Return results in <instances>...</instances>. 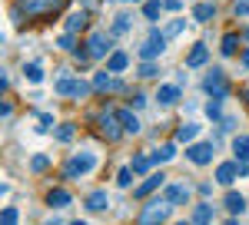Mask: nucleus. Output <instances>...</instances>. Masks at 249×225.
I'll use <instances>...</instances> for the list:
<instances>
[{
	"label": "nucleus",
	"mask_w": 249,
	"mask_h": 225,
	"mask_svg": "<svg viewBox=\"0 0 249 225\" xmlns=\"http://www.w3.org/2000/svg\"><path fill=\"white\" fill-rule=\"evenodd\" d=\"M236 176H239V159H236V162H223V166H216V182H219V186H232Z\"/></svg>",
	"instance_id": "15"
},
{
	"label": "nucleus",
	"mask_w": 249,
	"mask_h": 225,
	"mask_svg": "<svg viewBox=\"0 0 249 225\" xmlns=\"http://www.w3.org/2000/svg\"><path fill=\"white\" fill-rule=\"evenodd\" d=\"M126 3H140V0H126Z\"/></svg>",
	"instance_id": "47"
},
{
	"label": "nucleus",
	"mask_w": 249,
	"mask_h": 225,
	"mask_svg": "<svg viewBox=\"0 0 249 225\" xmlns=\"http://www.w3.org/2000/svg\"><path fill=\"white\" fill-rule=\"evenodd\" d=\"M93 169H96V156L93 152H77L73 159H67L63 176H67V179H83V176H90Z\"/></svg>",
	"instance_id": "2"
},
{
	"label": "nucleus",
	"mask_w": 249,
	"mask_h": 225,
	"mask_svg": "<svg viewBox=\"0 0 249 225\" xmlns=\"http://www.w3.org/2000/svg\"><path fill=\"white\" fill-rule=\"evenodd\" d=\"M130 106H133V110H143V106H146L143 93H133V96H130Z\"/></svg>",
	"instance_id": "41"
},
{
	"label": "nucleus",
	"mask_w": 249,
	"mask_h": 225,
	"mask_svg": "<svg viewBox=\"0 0 249 225\" xmlns=\"http://www.w3.org/2000/svg\"><path fill=\"white\" fill-rule=\"evenodd\" d=\"M60 50H77V33H73V30H67V33L60 37Z\"/></svg>",
	"instance_id": "36"
},
{
	"label": "nucleus",
	"mask_w": 249,
	"mask_h": 225,
	"mask_svg": "<svg viewBox=\"0 0 249 225\" xmlns=\"http://www.w3.org/2000/svg\"><path fill=\"white\" fill-rule=\"evenodd\" d=\"M67 7V0H20L17 10H23L27 17H50V14H60Z\"/></svg>",
	"instance_id": "3"
},
{
	"label": "nucleus",
	"mask_w": 249,
	"mask_h": 225,
	"mask_svg": "<svg viewBox=\"0 0 249 225\" xmlns=\"http://www.w3.org/2000/svg\"><path fill=\"white\" fill-rule=\"evenodd\" d=\"M153 156H156V166H163V162H170L173 156H176V146H173V143H166V146H160Z\"/></svg>",
	"instance_id": "31"
},
{
	"label": "nucleus",
	"mask_w": 249,
	"mask_h": 225,
	"mask_svg": "<svg viewBox=\"0 0 249 225\" xmlns=\"http://www.w3.org/2000/svg\"><path fill=\"white\" fill-rule=\"evenodd\" d=\"M93 90H96V93H123L126 86H123L116 76H110V70H107V73H96L93 76Z\"/></svg>",
	"instance_id": "10"
},
{
	"label": "nucleus",
	"mask_w": 249,
	"mask_h": 225,
	"mask_svg": "<svg viewBox=\"0 0 249 225\" xmlns=\"http://www.w3.org/2000/svg\"><path fill=\"white\" fill-rule=\"evenodd\" d=\"M216 219V209L210 206V202H203V206H196L190 212V222H196V225H203V222H213Z\"/></svg>",
	"instance_id": "19"
},
{
	"label": "nucleus",
	"mask_w": 249,
	"mask_h": 225,
	"mask_svg": "<svg viewBox=\"0 0 249 225\" xmlns=\"http://www.w3.org/2000/svg\"><path fill=\"white\" fill-rule=\"evenodd\" d=\"M170 212H173V202L170 199H153V202H146V206L140 209V222L143 225H156V222H166L170 219Z\"/></svg>",
	"instance_id": "1"
},
{
	"label": "nucleus",
	"mask_w": 249,
	"mask_h": 225,
	"mask_svg": "<svg viewBox=\"0 0 249 225\" xmlns=\"http://www.w3.org/2000/svg\"><path fill=\"white\" fill-rule=\"evenodd\" d=\"M133 176H136V169H133V166H130V169H120V172H116V186L126 189L130 182H133Z\"/></svg>",
	"instance_id": "35"
},
{
	"label": "nucleus",
	"mask_w": 249,
	"mask_h": 225,
	"mask_svg": "<svg viewBox=\"0 0 249 225\" xmlns=\"http://www.w3.org/2000/svg\"><path fill=\"white\" fill-rule=\"evenodd\" d=\"M223 206H226V212H230V215H243V212H246V199H243L239 192H226Z\"/></svg>",
	"instance_id": "18"
},
{
	"label": "nucleus",
	"mask_w": 249,
	"mask_h": 225,
	"mask_svg": "<svg viewBox=\"0 0 249 225\" xmlns=\"http://www.w3.org/2000/svg\"><path fill=\"white\" fill-rule=\"evenodd\" d=\"M179 99H183V90H179L176 83H166V86L156 90V103H160V106H176Z\"/></svg>",
	"instance_id": "11"
},
{
	"label": "nucleus",
	"mask_w": 249,
	"mask_h": 225,
	"mask_svg": "<svg viewBox=\"0 0 249 225\" xmlns=\"http://www.w3.org/2000/svg\"><path fill=\"white\" fill-rule=\"evenodd\" d=\"M232 152H236V159H246L249 162V136H236L232 139Z\"/></svg>",
	"instance_id": "29"
},
{
	"label": "nucleus",
	"mask_w": 249,
	"mask_h": 225,
	"mask_svg": "<svg viewBox=\"0 0 249 225\" xmlns=\"http://www.w3.org/2000/svg\"><path fill=\"white\" fill-rule=\"evenodd\" d=\"M232 14H236V17H249V0H236Z\"/></svg>",
	"instance_id": "40"
},
{
	"label": "nucleus",
	"mask_w": 249,
	"mask_h": 225,
	"mask_svg": "<svg viewBox=\"0 0 249 225\" xmlns=\"http://www.w3.org/2000/svg\"><path fill=\"white\" fill-rule=\"evenodd\" d=\"M80 3H83V7H87V10H96V7H100V3H103V0H80Z\"/></svg>",
	"instance_id": "43"
},
{
	"label": "nucleus",
	"mask_w": 249,
	"mask_h": 225,
	"mask_svg": "<svg viewBox=\"0 0 249 225\" xmlns=\"http://www.w3.org/2000/svg\"><path fill=\"white\" fill-rule=\"evenodd\" d=\"M213 17H216V3H206V0H203V3H196V7H193V20L206 23V20H213Z\"/></svg>",
	"instance_id": "21"
},
{
	"label": "nucleus",
	"mask_w": 249,
	"mask_h": 225,
	"mask_svg": "<svg viewBox=\"0 0 249 225\" xmlns=\"http://www.w3.org/2000/svg\"><path fill=\"white\" fill-rule=\"evenodd\" d=\"M87 20H90V10L83 7V10H77V14H70V17H67V30H73V33H77L80 27H87Z\"/></svg>",
	"instance_id": "23"
},
{
	"label": "nucleus",
	"mask_w": 249,
	"mask_h": 225,
	"mask_svg": "<svg viewBox=\"0 0 249 225\" xmlns=\"http://www.w3.org/2000/svg\"><path fill=\"white\" fill-rule=\"evenodd\" d=\"M100 129H103V136H107L110 143H113V139H120V136L126 132L116 112H100Z\"/></svg>",
	"instance_id": "9"
},
{
	"label": "nucleus",
	"mask_w": 249,
	"mask_h": 225,
	"mask_svg": "<svg viewBox=\"0 0 249 225\" xmlns=\"http://www.w3.org/2000/svg\"><path fill=\"white\" fill-rule=\"evenodd\" d=\"M183 30H186V20H173V23H166L163 33H166V37H176V33H183Z\"/></svg>",
	"instance_id": "38"
},
{
	"label": "nucleus",
	"mask_w": 249,
	"mask_h": 225,
	"mask_svg": "<svg viewBox=\"0 0 249 225\" xmlns=\"http://www.w3.org/2000/svg\"><path fill=\"white\" fill-rule=\"evenodd\" d=\"M83 209H87V212H107V209H110V195H107V192H90L87 202H83Z\"/></svg>",
	"instance_id": "16"
},
{
	"label": "nucleus",
	"mask_w": 249,
	"mask_h": 225,
	"mask_svg": "<svg viewBox=\"0 0 249 225\" xmlns=\"http://www.w3.org/2000/svg\"><path fill=\"white\" fill-rule=\"evenodd\" d=\"M116 116H120V123H123L126 132H140V119L133 116V110H116Z\"/></svg>",
	"instance_id": "25"
},
{
	"label": "nucleus",
	"mask_w": 249,
	"mask_h": 225,
	"mask_svg": "<svg viewBox=\"0 0 249 225\" xmlns=\"http://www.w3.org/2000/svg\"><path fill=\"white\" fill-rule=\"evenodd\" d=\"M126 66H130V56H126V53H120V50L110 53V63H107V70H110V73H123Z\"/></svg>",
	"instance_id": "22"
},
{
	"label": "nucleus",
	"mask_w": 249,
	"mask_h": 225,
	"mask_svg": "<svg viewBox=\"0 0 249 225\" xmlns=\"http://www.w3.org/2000/svg\"><path fill=\"white\" fill-rule=\"evenodd\" d=\"M203 90L210 96H216V99H223V96L230 93V86H226V76H223V70H210L206 73V80H203Z\"/></svg>",
	"instance_id": "8"
},
{
	"label": "nucleus",
	"mask_w": 249,
	"mask_h": 225,
	"mask_svg": "<svg viewBox=\"0 0 249 225\" xmlns=\"http://www.w3.org/2000/svg\"><path fill=\"white\" fill-rule=\"evenodd\" d=\"M206 60H210V50H206V43H193V50L186 53V66H190V70H199Z\"/></svg>",
	"instance_id": "14"
},
{
	"label": "nucleus",
	"mask_w": 249,
	"mask_h": 225,
	"mask_svg": "<svg viewBox=\"0 0 249 225\" xmlns=\"http://www.w3.org/2000/svg\"><path fill=\"white\" fill-rule=\"evenodd\" d=\"M190 195H193V186H190V182H173V186H166V199H170L173 206L190 202Z\"/></svg>",
	"instance_id": "12"
},
{
	"label": "nucleus",
	"mask_w": 249,
	"mask_h": 225,
	"mask_svg": "<svg viewBox=\"0 0 249 225\" xmlns=\"http://www.w3.org/2000/svg\"><path fill=\"white\" fill-rule=\"evenodd\" d=\"M130 27H133V14H116V20H113V37H123Z\"/></svg>",
	"instance_id": "26"
},
{
	"label": "nucleus",
	"mask_w": 249,
	"mask_h": 225,
	"mask_svg": "<svg viewBox=\"0 0 249 225\" xmlns=\"http://www.w3.org/2000/svg\"><path fill=\"white\" fill-rule=\"evenodd\" d=\"M239 33H226V37H223V56H232L236 53V47H239Z\"/></svg>",
	"instance_id": "32"
},
{
	"label": "nucleus",
	"mask_w": 249,
	"mask_h": 225,
	"mask_svg": "<svg viewBox=\"0 0 249 225\" xmlns=\"http://www.w3.org/2000/svg\"><path fill=\"white\" fill-rule=\"evenodd\" d=\"M73 136H77V126H73V123H63V126L53 129V139H57V143H70Z\"/></svg>",
	"instance_id": "28"
},
{
	"label": "nucleus",
	"mask_w": 249,
	"mask_h": 225,
	"mask_svg": "<svg viewBox=\"0 0 249 225\" xmlns=\"http://www.w3.org/2000/svg\"><path fill=\"white\" fill-rule=\"evenodd\" d=\"M113 30L110 33H103V30H96V33H90V40H87V50H90V56L93 60H103V56L110 53V47H113Z\"/></svg>",
	"instance_id": "6"
},
{
	"label": "nucleus",
	"mask_w": 249,
	"mask_h": 225,
	"mask_svg": "<svg viewBox=\"0 0 249 225\" xmlns=\"http://www.w3.org/2000/svg\"><path fill=\"white\" fill-rule=\"evenodd\" d=\"M196 136H199V126H196V123H183V126L176 129V143H193Z\"/></svg>",
	"instance_id": "24"
},
{
	"label": "nucleus",
	"mask_w": 249,
	"mask_h": 225,
	"mask_svg": "<svg viewBox=\"0 0 249 225\" xmlns=\"http://www.w3.org/2000/svg\"><path fill=\"white\" fill-rule=\"evenodd\" d=\"M17 219H20V212H17V209H3V215H0V222H3V225H14Z\"/></svg>",
	"instance_id": "39"
},
{
	"label": "nucleus",
	"mask_w": 249,
	"mask_h": 225,
	"mask_svg": "<svg viewBox=\"0 0 249 225\" xmlns=\"http://www.w3.org/2000/svg\"><path fill=\"white\" fill-rule=\"evenodd\" d=\"M47 166H50V159H47V156H43V152H40V156H34V159H30V169H34V172H47Z\"/></svg>",
	"instance_id": "37"
},
{
	"label": "nucleus",
	"mask_w": 249,
	"mask_h": 225,
	"mask_svg": "<svg viewBox=\"0 0 249 225\" xmlns=\"http://www.w3.org/2000/svg\"><path fill=\"white\" fill-rule=\"evenodd\" d=\"M153 166H156V156H153V152H140V156L133 159V169H136V176H146V172H150Z\"/></svg>",
	"instance_id": "20"
},
{
	"label": "nucleus",
	"mask_w": 249,
	"mask_h": 225,
	"mask_svg": "<svg viewBox=\"0 0 249 225\" xmlns=\"http://www.w3.org/2000/svg\"><path fill=\"white\" fill-rule=\"evenodd\" d=\"M160 14H163V3L160 0H146L143 3V17L146 20H160Z\"/></svg>",
	"instance_id": "30"
},
{
	"label": "nucleus",
	"mask_w": 249,
	"mask_h": 225,
	"mask_svg": "<svg viewBox=\"0 0 249 225\" xmlns=\"http://www.w3.org/2000/svg\"><path fill=\"white\" fill-rule=\"evenodd\" d=\"M166 10H183V3L179 0H166Z\"/></svg>",
	"instance_id": "45"
},
{
	"label": "nucleus",
	"mask_w": 249,
	"mask_h": 225,
	"mask_svg": "<svg viewBox=\"0 0 249 225\" xmlns=\"http://www.w3.org/2000/svg\"><path fill=\"white\" fill-rule=\"evenodd\" d=\"M10 112H14V106H10V103H3V106H0V116H3V119H10Z\"/></svg>",
	"instance_id": "44"
},
{
	"label": "nucleus",
	"mask_w": 249,
	"mask_h": 225,
	"mask_svg": "<svg viewBox=\"0 0 249 225\" xmlns=\"http://www.w3.org/2000/svg\"><path fill=\"white\" fill-rule=\"evenodd\" d=\"M23 76H27V83H40L43 80V66H40L37 60L34 63H23Z\"/></svg>",
	"instance_id": "27"
},
{
	"label": "nucleus",
	"mask_w": 249,
	"mask_h": 225,
	"mask_svg": "<svg viewBox=\"0 0 249 225\" xmlns=\"http://www.w3.org/2000/svg\"><path fill=\"white\" fill-rule=\"evenodd\" d=\"M243 66L249 70V43H246V53H243Z\"/></svg>",
	"instance_id": "46"
},
{
	"label": "nucleus",
	"mask_w": 249,
	"mask_h": 225,
	"mask_svg": "<svg viewBox=\"0 0 249 225\" xmlns=\"http://www.w3.org/2000/svg\"><path fill=\"white\" fill-rule=\"evenodd\" d=\"M163 186V172H153V176H146L140 186H136V199H150L156 189Z\"/></svg>",
	"instance_id": "13"
},
{
	"label": "nucleus",
	"mask_w": 249,
	"mask_h": 225,
	"mask_svg": "<svg viewBox=\"0 0 249 225\" xmlns=\"http://www.w3.org/2000/svg\"><path fill=\"white\" fill-rule=\"evenodd\" d=\"M216 146H219L216 139H210V143H190V149H186V159H190L193 166H210Z\"/></svg>",
	"instance_id": "5"
},
{
	"label": "nucleus",
	"mask_w": 249,
	"mask_h": 225,
	"mask_svg": "<svg viewBox=\"0 0 249 225\" xmlns=\"http://www.w3.org/2000/svg\"><path fill=\"white\" fill-rule=\"evenodd\" d=\"M90 90H93V83H87V80H73V76H67V73L57 76V93L60 96H77V99H83Z\"/></svg>",
	"instance_id": "4"
},
{
	"label": "nucleus",
	"mask_w": 249,
	"mask_h": 225,
	"mask_svg": "<svg viewBox=\"0 0 249 225\" xmlns=\"http://www.w3.org/2000/svg\"><path fill=\"white\" fill-rule=\"evenodd\" d=\"M163 50H166V33L153 30V33H150V40H143V43H140V50H136V53L143 56V60H156Z\"/></svg>",
	"instance_id": "7"
},
{
	"label": "nucleus",
	"mask_w": 249,
	"mask_h": 225,
	"mask_svg": "<svg viewBox=\"0 0 249 225\" xmlns=\"http://www.w3.org/2000/svg\"><path fill=\"white\" fill-rule=\"evenodd\" d=\"M156 73H160V66H156L153 60H146L143 66H136V76H140V80H150V76H156Z\"/></svg>",
	"instance_id": "34"
},
{
	"label": "nucleus",
	"mask_w": 249,
	"mask_h": 225,
	"mask_svg": "<svg viewBox=\"0 0 249 225\" xmlns=\"http://www.w3.org/2000/svg\"><path fill=\"white\" fill-rule=\"evenodd\" d=\"M50 126H53V116H50V112H40V132L50 129Z\"/></svg>",
	"instance_id": "42"
},
{
	"label": "nucleus",
	"mask_w": 249,
	"mask_h": 225,
	"mask_svg": "<svg viewBox=\"0 0 249 225\" xmlns=\"http://www.w3.org/2000/svg\"><path fill=\"white\" fill-rule=\"evenodd\" d=\"M70 202H73V199H70L67 189H50V192H47V206L50 209H67Z\"/></svg>",
	"instance_id": "17"
},
{
	"label": "nucleus",
	"mask_w": 249,
	"mask_h": 225,
	"mask_svg": "<svg viewBox=\"0 0 249 225\" xmlns=\"http://www.w3.org/2000/svg\"><path fill=\"white\" fill-rule=\"evenodd\" d=\"M206 116H210L213 123H219V119H223V103H219L216 96H213L210 103H206Z\"/></svg>",
	"instance_id": "33"
}]
</instances>
